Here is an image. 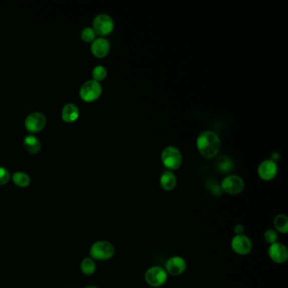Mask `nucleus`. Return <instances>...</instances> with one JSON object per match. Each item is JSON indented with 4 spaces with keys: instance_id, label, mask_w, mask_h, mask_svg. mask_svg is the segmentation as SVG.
<instances>
[{
    "instance_id": "nucleus-1",
    "label": "nucleus",
    "mask_w": 288,
    "mask_h": 288,
    "mask_svg": "<svg viewBox=\"0 0 288 288\" xmlns=\"http://www.w3.org/2000/svg\"><path fill=\"white\" fill-rule=\"evenodd\" d=\"M197 149L200 155L205 158H213L221 149V139L214 131H203L196 140Z\"/></svg>"
},
{
    "instance_id": "nucleus-2",
    "label": "nucleus",
    "mask_w": 288,
    "mask_h": 288,
    "mask_svg": "<svg viewBox=\"0 0 288 288\" xmlns=\"http://www.w3.org/2000/svg\"><path fill=\"white\" fill-rule=\"evenodd\" d=\"M115 247L109 241L99 240L92 243L89 250V255L94 260H109L114 256Z\"/></svg>"
},
{
    "instance_id": "nucleus-3",
    "label": "nucleus",
    "mask_w": 288,
    "mask_h": 288,
    "mask_svg": "<svg viewBox=\"0 0 288 288\" xmlns=\"http://www.w3.org/2000/svg\"><path fill=\"white\" fill-rule=\"evenodd\" d=\"M168 279V274L164 267L153 265L145 273V280L152 287L163 286Z\"/></svg>"
},
{
    "instance_id": "nucleus-4",
    "label": "nucleus",
    "mask_w": 288,
    "mask_h": 288,
    "mask_svg": "<svg viewBox=\"0 0 288 288\" xmlns=\"http://www.w3.org/2000/svg\"><path fill=\"white\" fill-rule=\"evenodd\" d=\"M162 162L163 165L169 170H177L182 164V154L178 148L174 147H168L163 149L162 152Z\"/></svg>"
},
{
    "instance_id": "nucleus-5",
    "label": "nucleus",
    "mask_w": 288,
    "mask_h": 288,
    "mask_svg": "<svg viewBox=\"0 0 288 288\" xmlns=\"http://www.w3.org/2000/svg\"><path fill=\"white\" fill-rule=\"evenodd\" d=\"M244 181L238 175H229L225 178L222 181L221 187L223 193L227 195H237L243 192L244 190Z\"/></svg>"
},
{
    "instance_id": "nucleus-6",
    "label": "nucleus",
    "mask_w": 288,
    "mask_h": 288,
    "mask_svg": "<svg viewBox=\"0 0 288 288\" xmlns=\"http://www.w3.org/2000/svg\"><path fill=\"white\" fill-rule=\"evenodd\" d=\"M102 88L101 84L95 80H89L80 87V96L86 101H93L101 96Z\"/></svg>"
},
{
    "instance_id": "nucleus-7",
    "label": "nucleus",
    "mask_w": 288,
    "mask_h": 288,
    "mask_svg": "<svg viewBox=\"0 0 288 288\" xmlns=\"http://www.w3.org/2000/svg\"><path fill=\"white\" fill-rule=\"evenodd\" d=\"M114 22L107 14H99L94 18L93 29L100 36H107L113 31Z\"/></svg>"
},
{
    "instance_id": "nucleus-8",
    "label": "nucleus",
    "mask_w": 288,
    "mask_h": 288,
    "mask_svg": "<svg viewBox=\"0 0 288 288\" xmlns=\"http://www.w3.org/2000/svg\"><path fill=\"white\" fill-rule=\"evenodd\" d=\"M231 248L238 255H247L252 251L253 243L247 235H235L231 240Z\"/></svg>"
},
{
    "instance_id": "nucleus-9",
    "label": "nucleus",
    "mask_w": 288,
    "mask_h": 288,
    "mask_svg": "<svg viewBox=\"0 0 288 288\" xmlns=\"http://www.w3.org/2000/svg\"><path fill=\"white\" fill-rule=\"evenodd\" d=\"M164 268L168 275L177 276V275H182L186 270L187 262L183 257L179 256V255L172 256L166 261Z\"/></svg>"
},
{
    "instance_id": "nucleus-10",
    "label": "nucleus",
    "mask_w": 288,
    "mask_h": 288,
    "mask_svg": "<svg viewBox=\"0 0 288 288\" xmlns=\"http://www.w3.org/2000/svg\"><path fill=\"white\" fill-rule=\"evenodd\" d=\"M268 255L269 259L276 264H283L288 259V249L285 244L280 242H275L269 245L268 248Z\"/></svg>"
},
{
    "instance_id": "nucleus-11",
    "label": "nucleus",
    "mask_w": 288,
    "mask_h": 288,
    "mask_svg": "<svg viewBox=\"0 0 288 288\" xmlns=\"http://www.w3.org/2000/svg\"><path fill=\"white\" fill-rule=\"evenodd\" d=\"M278 173V166L276 162L271 159L263 161L258 168V175L259 179L264 181H270L275 179Z\"/></svg>"
},
{
    "instance_id": "nucleus-12",
    "label": "nucleus",
    "mask_w": 288,
    "mask_h": 288,
    "mask_svg": "<svg viewBox=\"0 0 288 288\" xmlns=\"http://www.w3.org/2000/svg\"><path fill=\"white\" fill-rule=\"evenodd\" d=\"M46 124V117L40 112L30 113L25 120V125L30 132H39Z\"/></svg>"
},
{
    "instance_id": "nucleus-13",
    "label": "nucleus",
    "mask_w": 288,
    "mask_h": 288,
    "mask_svg": "<svg viewBox=\"0 0 288 288\" xmlns=\"http://www.w3.org/2000/svg\"><path fill=\"white\" fill-rule=\"evenodd\" d=\"M110 50V43L104 38H96L91 44V53L97 58L107 56Z\"/></svg>"
},
{
    "instance_id": "nucleus-14",
    "label": "nucleus",
    "mask_w": 288,
    "mask_h": 288,
    "mask_svg": "<svg viewBox=\"0 0 288 288\" xmlns=\"http://www.w3.org/2000/svg\"><path fill=\"white\" fill-rule=\"evenodd\" d=\"M79 113H80V111L76 105L74 103H67L64 105L62 110V117L65 122L71 123L77 119Z\"/></svg>"
},
{
    "instance_id": "nucleus-15",
    "label": "nucleus",
    "mask_w": 288,
    "mask_h": 288,
    "mask_svg": "<svg viewBox=\"0 0 288 288\" xmlns=\"http://www.w3.org/2000/svg\"><path fill=\"white\" fill-rule=\"evenodd\" d=\"M161 187L165 191H171L176 187L177 178L172 171H166L160 178Z\"/></svg>"
},
{
    "instance_id": "nucleus-16",
    "label": "nucleus",
    "mask_w": 288,
    "mask_h": 288,
    "mask_svg": "<svg viewBox=\"0 0 288 288\" xmlns=\"http://www.w3.org/2000/svg\"><path fill=\"white\" fill-rule=\"evenodd\" d=\"M273 226L277 232L286 234L288 232V217L284 214H278L273 220Z\"/></svg>"
},
{
    "instance_id": "nucleus-17",
    "label": "nucleus",
    "mask_w": 288,
    "mask_h": 288,
    "mask_svg": "<svg viewBox=\"0 0 288 288\" xmlns=\"http://www.w3.org/2000/svg\"><path fill=\"white\" fill-rule=\"evenodd\" d=\"M26 149L31 153H38L41 149V142L38 137L33 134H27L24 138Z\"/></svg>"
},
{
    "instance_id": "nucleus-18",
    "label": "nucleus",
    "mask_w": 288,
    "mask_h": 288,
    "mask_svg": "<svg viewBox=\"0 0 288 288\" xmlns=\"http://www.w3.org/2000/svg\"><path fill=\"white\" fill-rule=\"evenodd\" d=\"M80 270L85 275H93L96 272V264L91 257H86L80 262Z\"/></svg>"
},
{
    "instance_id": "nucleus-19",
    "label": "nucleus",
    "mask_w": 288,
    "mask_h": 288,
    "mask_svg": "<svg viewBox=\"0 0 288 288\" xmlns=\"http://www.w3.org/2000/svg\"><path fill=\"white\" fill-rule=\"evenodd\" d=\"M12 180L19 187H27L31 183V178L24 172H16L12 175Z\"/></svg>"
},
{
    "instance_id": "nucleus-20",
    "label": "nucleus",
    "mask_w": 288,
    "mask_h": 288,
    "mask_svg": "<svg viewBox=\"0 0 288 288\" xmlns=\"http://www.w3.org/2000/svg\"><path fill=\"white\" fill-rule=\"evenodd\" d=\"M107 70L103 65H97L92 70L93 80H96L98 82L104 80L105 78L107 77Z\"/></svg>"
},
{
    "instance_id": "nucleus-21",
    "label": "nucleus",
    "mask_w": 288,
    "mask_h": 288,
    "mask_svg": "<svg viewBox=\"0 0 288 288\" xmlns=\"http://www.w3.org/2000/svg\"><path fill=\"white\" fill-rule=\"evenodd\" d=\"M81 38L86 43H91L96 39V32L91 27H85L81 31Z\"/></svg>"
},
{
    "instance_id": "nucleus-22",
    "label": "nucleus",
    "mask_w": 288,
    "mask_h": 288,
    "mask_svg": "<svg viewBox=\"0 0 288 288\" xmlns=\"http://www.w3.org/2000/svg\"><path fill=\"white\" fill-rule=\"evenodd\" d=\"M264 239L269 245L277 242L278 232L275 229H267L264 233Z\"/></svg>"
},
{
    "instance_id": "nucleus-23",
    "label": "nucleus",
    "mask_w": 288,
    "mask_h": 288,
    "mask_svg": "<svg viewBox=\"0 0 288 288\" xmlns=\"http://www.w3.org/2000/svg\"><path fill=\"white\" fill-rule=\"evenodd\" d=\"M11 178V174L8 169L4 167H0V185H4L8 183Z\"/></svg>"
},
{
    "instance_id": "nucleus-24",
    "label": "nucleus",
    "mask_w": 288,
    "mask_h": 288,
    "mask_svg": "<svg viewBox=\"0 0 288 288\" xmlns=\"http://www.w3.org/2000/svg\"><path fill=\"white\" fill-rule=\"evenodd\" d=\"M233 230H234V232L236 233L235 235L243 234V232H244V227H243V225L241 224L236 225Z\"/></svg>"
},
{
    "instance_id": "nucleus-25",
    "label": "nucleus",
    "mask_w": 288,
    "mask_h": 288,
    "mask_svg": "<svg viewBox=\"0 0 288 288\" xmlns=\"http://www.w3.org/2000/svg\"><path fill=\"white\" fill-rule=\"evenodd\" d=\"M85 288H98V287H97L96 285H87V286H86V287Z\"/></svg>"
},
{
    "instance_id": "nucleus-26",
    "label": "nucleus",
    "mask_w": 288,
    "mask_h": 288,
    "mask_svg": "<svg viewBox=\"0 0 288 288\" xmlns=\"http://www.w3.org/2000/svg\"><path fill=\"white\" fill-rule=\"evenodd\" d=\"M70 288H74V287H70Z\"/></svg>"
}]
</instances>
